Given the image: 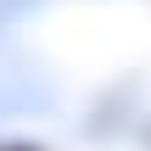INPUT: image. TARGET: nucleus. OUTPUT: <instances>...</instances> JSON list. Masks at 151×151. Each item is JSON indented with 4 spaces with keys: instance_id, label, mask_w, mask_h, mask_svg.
I'll use <instances>...</instances> for the list:
<instances>
[]
</instances>
